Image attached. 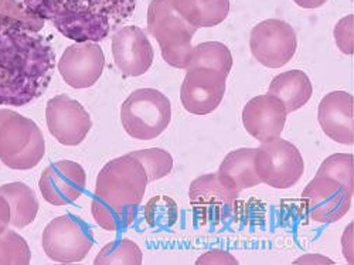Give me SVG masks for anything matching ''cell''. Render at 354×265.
<instances>
[{"label":"cell","instance_id":"cell-13","mask_svg":"<svg viewBox=\"0 0 354 265\" xmlns=\"http://www.w3.org/2000/svg\"><path fill=\"white\" fill-rule=\"evenodd\" d=\"M227 77L216 70L189 68L180 88V100L193 115H209L216 111L225 94Z\"/></svg>","mask_w":354,"mask_h":265},{"label":"cell","instance_id":"cell-33","mask_svg":"<svg viewBox=\"0 0 354 265\" xmlns=\"http://www.w3.org/2000/svg\"><path fill=\"white\" fill-rule=\"evenodd\" d=\"M293 2L304 9H317L326 3L328 0H293Z\"/></svg>","mask_w":354,"mask_h":265},{"label":"cell","instance_id":"cell-12","mask_svg":"<svg viewBox=\"0 0 354 265\" xmlns=\"http://www.w3.org/2000/svg\"><path fill=\"white\" fill-rule=\"evenodd\" d=\"M46 121L50 134L66 146H78L93 128L90 113L78 101L64 94L48 100Z\"/></svg>","mask_w":354,"mask_h":265},{"label":"cell","instance_id":"cell-4","mask_svg":"<svg viewBox=\"0 0 354 265\" xmlns=\"http://www.w3.org/2000/svg\"><path fill=\"white\" fill-rule=\"evenodd\" d=\"M147 30L159 43L163 60L169 66L187 68L197 28L176 12L171 0H152L147 9Z\"/></svg>","mask_w":354,"mask_h":265},{"label":"cell","instance_id":"cell-10","mask_svg":"<svg viewBox=\"0 0 354 265\" xmlns=\"http://www.w3.org/2000/svg\"><path fill=\"white\" fill-rule=\"evenodd\" d=\"M239 196L240 193L234 192L220 179L218 173L200 176L192 182L189 189L190 205L201 224L217 226L230 219Z\"/></svg>","mask_w":354,"mask_h":265},{"label":"cell","instance_id":"cell-15","mask_svg":"<svg viewBox=\"0 0 354 265\" xmlns=\"http://www.w3.org/2000/svg\"><path fill=\"white\" fill-rule=\"evenodd\" d=\"M112 54L116 67L127 77H139L147 73L155 57L149 39L136 26H125L115 32Z\"/></svg>","mask_w":354,"mask_h":265},{"label":"cell","instance_id":"cell-14","mask_svg":"<svg viewBox=\"0 0 354 265\" xmlns=\"http://www.w3.org/2000/svg\"><path fill=\"white\" fill-rule=\"evenodd\" d=\"M104 68L105 54L102 47L93 42L70 46L58 62V73L77 90L93 86L101 78Z\"/></svg>","mask_w":354,"mask_h":265},{"label":"cell","instance_id":"cell-11","mask_svg":"<svg viewBox=\"0 0 354 265\" xmlns=\"http://www.w3.org/2000/svg\"><path fill=\"white\" fill-rule=\"evenodd\" d=\"M308 214L317 223H336L343 219L351 208L353 192L342 182L317 174L304 190Z\"/></svg>","mask_w":354,"mask_h":265},{"label":"cell","instance_id":"cell-21","mask_svg":"<svg viewBox=\"0 0 354 265\" xmlns=\"http://www.w3.org/2000/svg\"><path fill=\"white\" fill-rule=\"evenodd\" d=\"M171 5L197 30L218 26L230 13V0H171Z\"/></svg>","mask_w":354,"mask_h":265},{"label":"cell","instance_id":"cell-16","mask_svg":"<svg viewBox=\"0 0 354 265\" xmlns=\"http://www.w3.org/2000/svg\"><path fill=\"white\" fill-rule=\"evenodd\" d=\"M86 186L84 167L73 161H60L47 166L39 182L46 201L53 205H67L78 200Z\"/></svg>","mask_w":354,"mask_h":265},{"label":"cell","instance_id":"cell-26","mask_svg":"<svg viewBox=\"0 0 354 265\" xmlns=\"http://www.w3.org/2000/svg\"><path fill=\"white\" fill-rule=\"evenodd\" d=\"M95 265H140L142 251L136 243L128 239H118L98 253L94 261Z\"/></svg>","mask_w":354,"mask_h":265},{"label":"cell","instance_id":"cell-2","mask_svg":"<svg viewBox=\"0 0 354 265\" xmlns=\"http://www.w3.org/2000/svg\"><path fill=\"white\" fill-rule=\"evenodd\" d=\"M26 10L47 20L64 37L98 43L116 32L135 12L136 0H23Z\"/></svg>","mask_w":354,"mask_h":265},{"label":"cell","instance_id":"cell-22","mask_svg":"<svg viewBox=\"0 0 354 265\" xmlns=\"http://www.w3.org/2000/svg\"><path fill=\"white\" fill-rule=\"evenodd\" d=\"M2 194L10 205V224L16 228H24L32 224L39 213L40 203L36 193L21 182H13L0 186Z\"/></svg>","mask_w":354,"mask_h":265},{"label":"cell","instance_id":"cell-3","mask_svg":"<svg viewBox=\"0 0 354 265\" xmlns=\"http://www.w3.org/2000/svg\"><path fill=\"white\" fill-rule=\"evenodd\" d=\"M46 154L39 125L12 109H0V161L13 170H30Z\"/></svg>","mask_w":354,"mask_h":265},{"label":"cell","instance_id":"cell-1","mask_svg":"<svg viewBox=\"0 0 354 265\" xmlns=\"http://www.w3.org/2000/svg\"><path fill=\"white\" fill-rule=\"evenodd\" d=\"M43 21L0 13V105H27L48 88L55 54L39 35Z\"/></svg>","mask_w":354,"mask_h":265},{"label":"cell","instance_id":"cell-32","mask_svg":"<svg viewBox=\"0 0 354 265\" xmlns=\"http://www.w3.org/2000/svg\"><path fill=\"white\" fill-rule=\"evenodd\" d=\"M10 226V205L8 200L0 194V234Z\"/></svg>","mask_w":354,"mask_h":265},{"label":"cell","instance_id":"cell-23","mask_svg":"<svg viewBox=\"0 0 354 265\" xmlns=\"http://www.w3.org/2000/svg\"><path fill=\"white\" fill-rule=\"evenodd\" d=\"M204 67L216 70L228 77L232 68V55L230 48L220 42H205L193 47L187 68Z\"/></svg>","mask_w":354,"mask_h":265},{"label":"cell","instance_id":"cell-30","mask_svg":"<svg viewBox=\"0 0 354 265\" xmlns=\"http://www.w3.org/2000/svg\"><path fill=\"white\" fill-rule=\"evenodd\" d=\"M353 20L354 16L350 15L342 19L335 27V40L340 51L347 55H353Z\"/></svg>","mask_w":354,"mask_h":265},{"label":"cell","instance_id":"cell-28","mask_svg":"<svg viewBox=\"0 0 354 265\" xmlns=\"http://www.w3.org/2000/svg\"><path fill=\"white\" fill-rule=\"evenodd\" d=\"M32 253L27 241L12 230L0 234V265H28Z\"/></svg>","mask_w":354,"mask_h":265},{"label":"cell","instance_id":"cell-7","mask_svg":"<svg viewBox=\"0 0 354 265\" xmlns=\"http://www.w3.org/2000/svg\"><path fill=\"white\" fill-rule=\"evenodd\" d=\"M255 170L261 183L275 189H289L302 178L305 163L293 143L275 138L257 148Z\"/></svg>","mask_w":354,"mask_h":265},{"label":"cell","instance_id":"cell-9","mask_svg":"<svg viewBox=\"0 0 354 265\" xmlns=\"http://www.w3.org/2000/svg\"><path fill=\"white\" fill-rule=\"evenodd\" d=\"M250 48L255 60L262 66L281 68L286 66L297 53L298 37L289 23L268 19L252 28Z\"/></svg>","mask_w":354,"mask_h":265},{"label":"cell","instance_id":"cell-6","mask_svg":"<svg viewBox=\"0 0 354 265\" xmlns=\"http://www.w3.org/2000/svg\"><path fill=\"white\" fill-rule=\"evenodd\" d=\"M171 120L169 98L155 88L133 91L121 107V121L125 132L139 140H152L162 135Z\"/></svg>","mask_w":354,"mask_h":265},{"label":"cell","instance_id":"cell-18","mask_svg":"<svg viewBox=\"0 0 354 265\" xmlns=\"http://www.w3.org/2000/svg\"><path fill=\"white\" fill-rule=\"evenodd\" d=\"M354 98L344 91L324 95L319 104L317 120L330 139L343 145L354 143Z\"/></svg>","mask_w":354,"mask_h":265},{"label":"cell","instance_id":"cell-8","mask_svg":"<svg viewBox=\"0 0 354 265\" xmlns=\"http://www.w3.org/2000/svg\"><path fill=\"white\" fill-rule=\"evenodd\" d=\"M93 247L94 237L91 228L81 219L71 214L51 220L43 231V250L54 262H81Z\"/></svg>","mask_w":354,"mask_h":265},{"label":"cell","instance_id":"cell-27","mask_svg":"<svg viewBox=\"0 0 354 265\" xmlns=\"http://www.w3.org/2000/svg\"><path fill=\"white\" fill-rule=\"evenodd\" d=\"M131 155L135 159H138L143 166L147 176V183H152L158 179L166 178L173 169V156L165 149H159V148L142 149V151L131 152Z\"/></svg>","mask_w":354,"mask_h":265},{"label":"cell","instance_id":"cell-25","mask_svg":"<svg viewBox=\"0 0 354 265\" xmlns=\"http://www.w3.org/2000/svg\"><path fill=\"white\" fill-rule=\"evenodd\" d=\"M145 221L147 226L158 230H167L179 220V205L166 194L153 196L143 210Z\"/></svg>","mask_w":354,"mask_h":265},{"label":"cell","instance_id":"cell-24","mask_svg":"<svg viewBox=\"0 0 354 265\" xmlns=\"http://www.w3.org/2000/svg\"><path fill=\"white\" fill-rule=\"evenodd\" d=\"M91 213L97 224L104 230L120 231L129 227L135 221L138 210L120 208V205L111 204L94 196L91 201Z\"/></svg>","mask_w":354,"mask_h":265},{"label":"cell","instance_id":"cell-31","mask_svg":"<svg viewBox=\"0 0 354 265\" xmlns=\"http://www.w3.org/2000/svg\"><path fill=\"white\" fill-rule=\"evenodd\" d=\"M197 265H214V264H223V265H239L240 262L235 259L234 255L224 250H212L209 253L203 254L197 261Z\"/></svg>","mask_w":354,"mask_h":265},{"label":"cell","instance_id":"cell-5","mask_svg":"<svg viewBox=\"0 0 354 265\" xmlns=\"http://www.w3.org/2000/svg\"><path fill=\"white\" fill-rule=\"evenodd\" d=\"M147 186V176L138 159L131 154L112 159L98 173L95 197L138 210Z\"/></svg>","mask_w":354,"mask_h":265},{"label":"cell","instance_id":"cell-29","mask_svg":"<svg viewBox=\"0 0 354 265\" xmlns=\"http://www.w3.org/2000/svg\"><path fill=\"white\" fill-rule=\"evenodd\" d=\"M353 161L354 158L350 154H335L323 161L317 174L329 176V178L342 182L350 192L354 193Z\"/></svg>","mask_w":354,"mask_h":265},{"label":"cell","instance_id":"cell-17","mask_svg":"<svg viewBox=\"0 0 354 265\" xmlns=\"http://www.w3.org/2000/svg\"><path fill=\"white\" fill-rule=\"evenodd\" d=\"M286 118L285 105L270 94L252 98L243 109L245 131L261 143L279 138L285 128Z\"/></svg>","mask_w":354,"mask_h":265},{"label":"cell","instance_id":"cell-20","mask_svg":"<svg viewBox=\"0 0 354 265\" xmlns=\"http://www.w3.org/2000/svg\"><path fill=\"white\" fill-rule=\"evenodd\" d=\"M268 94L277 97L286 108V112H295L305 107L313 94V86L306 73L290 70L277 75L268 88Z\"/></svg>","mask_w":354,"mask_h":265},{"label":"cell","instance_id":"cell-19","mask_svg":"<svg viewBox=\"0 0 354 265\" xmlns=\"http://www.w3.org/2000/svg\"><path fill=\"white\" fill-rule=\"evenodd\" d=\"M255 155L257 149L250 148L230 152L218 167L220 179L237 193L258 186L261 181L255 170Z\"/></svg>","mask_w":354,"mask_h":265}]
</instances>
